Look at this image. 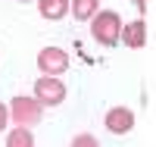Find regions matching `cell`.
<instances>
[{
	"label": "cell",
	"instance_id": "30bf717a",
	"mask_svg": "<svg viewBox=\"0 0 156 147\" xmlns=\"http://www.w3.org/2000/svg\"><path fill=\"white\" fill-rule=\"evenodd\" d=\"M75 144H78V147H90V144H97V138H90V135H78Z\"/></svg>",
	"mask_w": 156,
	"mask_h": 147
},
{
	"label": "cell",
	"instance_id": "8992f818",
	"mask_svg": "<svg viewBox=\"0 0 156 147\" xmlns=\"http://www.w3.org/2000/svg\"><path fill=\"white\" fill-rule=\"evenodd\" d=\"M119 38H122L128 47L137 50V47L147 44V25H144V22H131V25H125V28L119 31Z\"/></svg>",
	"mask_w": 156,
	"mask_h": 147
},
{
	"label": "cell",
	"instance_id": "9c48e42d",
	"mask_svg": "<svg viewBox=\"0 0 156 147\" xmlns=\"http://www.w3.org/2000/svg\"><path fill=\"white\" fill-rule=\"evenodd\" d=\"M6 144H9V147H31V144H34V138H31V131L22 125V128H16V131H9Z\"/></svg>",
	"mask_w": 156,
	"mask_h": 147
},
{
	"label": "cell",
	"instance_id": "277c9868",
	"mask_svg": "<svg viewBox=\"0 0 156 147\" xmlns=\"http://www.w3.org/2000/svg\"><path fill=\"white\" fill-rule=\"evenodd\" d=\"M37 66H41L44 75H62L69 69V57H66V50H59V47H44L37 53Z\"/></svg>",
	"mask_w": 156,
	"mask_h": 147
},
{
	"label": "cell",
	"instance_id": "52a82bcc",
	"mask_svg": "<svg viewBox=\"0 0 156 147\" xmlns=\"http://www.w3.org/2000/svg\"><path fill=\"white\" fill-rule=\"evenodd\" d=\"M69 13V0H41V16L44 19H59Z\"/></svg>",
	"mask_w": 156,
	"mask_h": 147
},
{
	"label": "cell",
	"instance_id": "7c38bea8",
	"mask_svg": "<svg viewBox=\"0 0 156 147\" xmlns=\"http://www.w3.org/2000/svg\"><path fill=\"white\" fill-rule=\"evenodd\" d=\"M22 3H25V0H22Z\"/></svg>",
	"mask_w": 156,
	"mask_h": 147
},
{
	"label": "cell",
	"instance_id": "3957f363",
	"mask_svg": "<svg viewBox=\"0 0 156 147\" xmlns=\"http://www.w3.org/2000/svg\"><path fill=\"white\" fill-rule=\"evenodd\" d=\"M34 94H37L41 103L56 106V103L66 100V85H62L59 78H53V75H44V78H37V82H34Z\"/></svg>",
	"mask_w": 156,
	"mask_h": 147
},
{
	"label": "cell",
	"instance_id": "5b68a950",
	"mask_svg": "<svg viewBox=\"0 0 156 147\" xmlns=\"http://www.w3.org/2000/svg\"><path fill=\"white\" fill-rule=\"evenodd\" d=\"M131 125H134L131 110H122V106H115V110L106 113V128L112 131V135H125V131H131Z\"/></svg>",
	"mask_w": 156,
	"mask_h": 147
},
{
	"label": "cell",
	"instance_id": "8fae6325",
	"mask_svg": "<svg viewBox=\"0 0 156 147\" xmlns=\"http://www.w3.org/2000/svg\"><path fill=\"white\" fill-rule=\"evenodd\" d=\"M3 125H6V106L0 103V131H3Z\"/></svg>",
	"mask_w": 156,
	"mask_h": 147
},
{
	"label": "cell",
	"instance_id": "7a4b0ae2",
	"mask_svg": "<svg viewBox=\"0 0 156 147\" xmlns=\"http://www.w3.org/2000/svg\"><path fill=\"white\" fill-rule=\"evenodd\" d=\"M9 113H12V119H16L19 125H34V122H41V100L37 97H16L12 100V106H9Z\"/></svg>",
	"mask_w": 156,
	"mask_h": 147
},
{
	"label": "cell",
	"instance_id": "ba28073f",
	"mask_svg": "<svg viewBox=\"0 0 156 147\" xmlns=\"http://www.w3.org/2000/svg\"><path fill=\"white\" fill-rule=\"evenodd\" d=\"M97 3L100 0H72V16L75 19H90V16H97Z\"/></svg>",
	"mask_w": 156,
	"mask_h": 147
},
{
	"label": "cell",
	"instance_id": "6da1fadb",
	"mask_svg": "<svg viewBox=\"0 0 156 147\" xmlns=\"http://www.w3.org/2000/svg\"><path fill=\"white\" fill-rule=\"evenodd\" d=\"M119 31H122V19L115 16L112 9L97 13V16H94V25H90V35H94V41L112 47V44H119Z\"/></svg>",
	"mask_w": 156,
	"mask_h": 147
}]
</instances>
